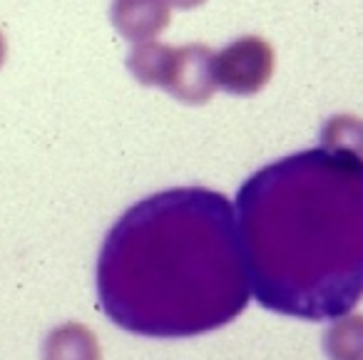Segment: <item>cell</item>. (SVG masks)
I'll return each mask as SVG.
<instances>
[{
  "mask_svg": "<svg viewBox=\"0 0 363 360\" xmlns=\"http://www.w3.org/2000/svg\"><path fill=\"white\" fill-rule=\"evenodd\" d=\"M274 47L259 35H244L214 52V80L229 95H257L274 75Z\"/></svg>",
  "mask_w": 363,
  "mask_h": 360,
  "instance_id": "obj_3",
  "label": "cell"
},
{
  "mask_svg": "<svg viewBox=\"0 0 363 360\" xmlns=\"http://www.w3.org/2000/svg\"><path fill=\"white\" fill-rule=\"evenodd\" d=\"M321 147L363 159V120L353 115H336L321 127Z\"/></svg>",
  "mask_w": 363,
  "mask_h": 360,
  "instance_id": "obj_8",
  "label": "cell"
},
{
  "mask_svg": "<svg viewBox=\"0 0 363 360\" xmlns=\"http://www.w3.org/2000/svg\"><path fill=\"white\" fill-rule=\"evenodd\" d=\"M169 50L172 47L162 45V43H155V40L135 43L130 57H127V70L135 75V80L140 82V85L160 87Z\"/></svg>",
  "mask_w": 363,
  "mask_h": 360,
  "instance_id": "obj_9",
  "label": "cell"
},
{
  "mask_svg": "<svg viewBox=\"0 0 363 360\" xmlns=\"http://www.w3.org/2000/svg\"><path fill=\"white\" fill-rule=\"evenodd\" d=\"M43 360H102V350L87 325L62 323L45 338Z\"/></svg>",
  "mask_w": 363,
  "mask_h": 360,
  "instance_id": "obj_6",
  "label": "cell"
},
{
  "mask_svg": "<svg viewBox=\"0 0 363 360\" xmlns=\"http://www.w3.org/2000/svg\"><path fill=\"white\" fill-rule=\"evenodd\" d=\"M160 87L184 105H204L219 90L214 80V50L207 45L172 47Z\"/></svg>",
  "mask_w": 363,
  "mask_h": 360,
  "instance_id": "obj_4",
  "label": "cell"
},
{
  "mask_svg": "<svg viewBox=\"0 0 363 360\" xmlns=\"http://www.w3.org/2000/svg\"><path fill=\"white\" fill-rule=\"evenodd\" d=\"M110 18L125 40H155L169 26V0H112Z\"/></svg>",
  "mask_w": 363,
  "mask_h": 360,
  "instance_id": "obj_5",
  "label": "cell"
},
{
  "mask_svg": "<svg viewBox=\"0 0 363 360\" xmlns=\"http://www.w3.org/2000/svg\"><path fill=\"white\" fill-rule=\"evenodd\" d=\"M323 350L328 360H363V315L346 313L333 318L323 335Z\"/></svg>",
  "mask_w": 363,
  "mask_h": 360,
  "instance_id": "obj_7",
  "label": "cell"
},
{
  "mask_svg": "<svg viewBox=\"0 0 363 360\" xmlns=\"http://www.w3.org/2000/svg\"><path fill=\"white\" fill-rule=\"evenodd\" d=\"M6 55H8V43H6V35L0 33V67L6 62Z\"/></svg>",
  "mask_w": 363,
  "mask_h": 360,
  "instance_id": "obj_11",
  "label": "cell"
},
{
  "mask_svg": "<svg viewBox=\"0 0 363 360\" xmlns=\"http://www.w3.org/2000/svg\"><path fill=\"white\" fill-rule=\"evenodd\" d=\"M237 211L219 191L167 189L120 216L97 259V298L122 330L192 338L232 323L249 303Z\"/></svg>",
  "mask_w": 363,
  "mask_h": 360,
  "instance_id": "obj_1",
  "label": "cell"
},
{
  "mask_svg": "<svg viewBox=\"0 0 363 360\" xmlns=\"http://www.w3.org/2000/svg\"><path fill=\"white\" fill-rule=\"evenodd\" d=\"M249 283L264 308L333 320L363 298V159L323 147L259 169L237 194Z\"/></svg>",
  "mask_w": 363,
  "mask_h": 360,
  "instance_id": "obj_2",
  "label": "cell"
},
{
  "mask_svg": "<svg viewBox=\"0 0 363 360\" xmlns=\"http://www.w3.org/2000/svg\"><path fill=\"white\" fill-rule=\"evenodd\" d=\"M202 3H207V0H169V6L182 8V11H192V8H199Z\"/></svg>",
  "mask_w": 363,
  "mask_h": 360,
  "instance_id": "obj_10",
  "label": "cell"
}]
</instances>
